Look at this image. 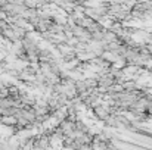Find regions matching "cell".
Masks as SVG:
<instances>
[{
    "instance_id": "cell-2",
    "label": "cell",
    "mask_w": 152,
    "mask_h": 150,
    "mask_svg": "<svg viewBox=\"0 0 152 150\" xmlns=\"http://www.w3.org/2000/svg\"><path fill=\"white\" fill-rule=\"evenodd\" d=\"M0 124L6 128H16V118L15 116H3L0 118Z\"/></svg>"
},
{
    "instance_id": "cell-1",
    "label": "cell",
    "mask_w": 152,
    "mask_h": 150,
    "mask_svg": "<svg viewBox=\"0 0 152 150\" xmlns=\"http://www.w3.org/2000/svg\"><path fill=\"white\" fill-rule=\"evenodd\" d=\"M93 112H95V115H96V118H99V119H103V121H106L108 119V116H109V110L106 109V106H95L93 107Z\"/></svg>"
}]
</instances>
